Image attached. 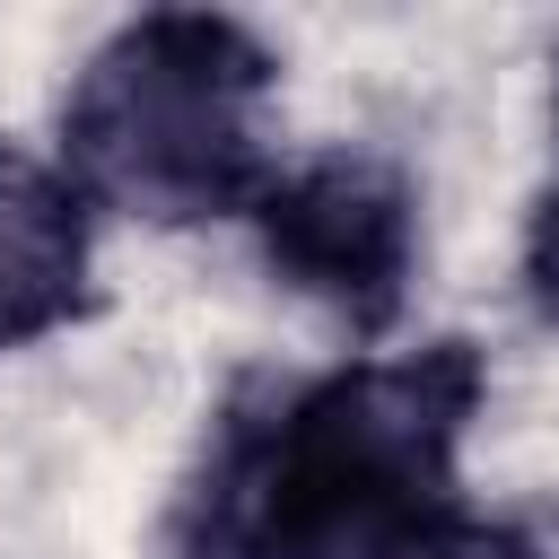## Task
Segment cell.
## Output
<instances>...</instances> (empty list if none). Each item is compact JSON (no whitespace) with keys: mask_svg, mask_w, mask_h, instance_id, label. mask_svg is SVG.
<instances>
[{"mask_svg":"<svg viewBox=\"0 0 559 559\" xmlns=\"http://www.w3.org/2000/svg\"><path fill=\"white\" fill-rule=\"evenodd\" d=\"M472 419L480 358L463 341L280 384L218 419L166 559H384L454 507Z\"/></svg>","mask_w":559,"mask_h":559,"instance_id":"6da1fadb","label":"cell"},{"mask_svg":"<svg viewBox=\"0 0 559 559\" xmlns=\"http://www.w3.org/2000/svg\"><path fill=\"white\" fill-rule=\"evenodd\" d=\"M280 61L253 26L210 9H157L114 26L61 96V175L96 210L140 218H253L280 157L262 105Z\"/></svg>","mask_w":559,"mask_h":559,"instance_id":"7a4b0ae2","label":"cell"},{"mask_svg":"<svg viewBox=\"0 0 559 559\" xmlns=\"http://www.w3.org/2000/svg\"><path fill=\"white\" fill-rule=\"evenodd\" d=\"M253 245L280 271V288L376 332L411 297L419 201H411L402 166H384L367 148H323V157H297L271 175V192L253 201Z\"/></svg>","mask_w":559,"mask_h":559,"instance_id":"3957f363","label":"cell"},{"mask_svg":"<svg viewBox=\"0 0 559 559\" xmlns=\"http://www.w3.org/2000/svg\"><path fill=\"white\" fill-rule=\"evenodd\" d=\"M87 218H96V201L61 175V157L0 140V358L79 314Z\"/></svg>","mask_w":559,"mask_h":559,"instance_id":"277c9868","label":"cell"},{"mask_svg":"<svg viewBox=\"0 0 559 559\" xmlns=\"http://www.w3.org/2000/svg\"><path fill=\"white\" fill-rule=\"evenodd\" d=\"M384 559H550L524 524H507V515H472V507H445V515H428L402 550H384Z\"/></svg>","mask_w":559,"mask_h":559,"instance_id":"5b68a950","label":"cell"},{"mask_svg":"<svg viewBox=\"0 0 559 559\" xmlns=\"http://www.w3.org/2000/svg\"><path fill=\"white\" fill-rule=\"evenodd\" d=\"M524 297L542 323H559V175L542 183V201L524 218Z\"/></svg>","mask_w":559,"mask_h":559,"instance_id":"8992f818","label":"cell"}]
</instances>
